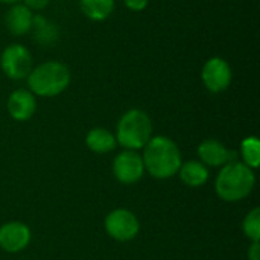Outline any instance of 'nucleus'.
<instances>
[{
    "instance_id": "15",
    "label": "nucleus",
    "mask_w": 260,
    "mask_h": 260,
    "mask_svg": "<svg viewBox=\"0 0 260 260\" xmlns=\"http://www.w3.org/2000/svg\"><path fill=\"white\" fill-rule=\"evenodd\" d=\"M34 32V38L38 44L43 46H52L58 41L59 38V29L58 26L47 20L43 15H34V21H32V29Z\"/></svg>"
},
{
    "instance_id": "12",
    "label": "nucleus",
    "mask_w": 260,
    "mask_h": 260,
    "mask_svg": "<svg viewBox=\"0 0 260 260\" xmlns=\"http://www.w3.org/2000/svg\"><path fill=\"white\" fill-rule=\"evenodd\" d=\"M34 14L23 3H15L5 15V24L12 35H24L32 29Z\"/></svg>"
},
{
    "instance_id": "5",
    "label": "nucleus",
    "mask_w": 260,
    "mask_h": 260,
    "mask_svg": "<svg viewBox=\"0 0 260 260\" xmlns=\"http://www.w3.org/2000/svg\"><path fill=\"white\" fill-rule=\"evenodd\" d=\"M0 67L9 79H24L32 70V55L23 44H9L2 52Z\"/></svg>"
},
{
    "instance_id": "2",
    "label": "nucleus",
    "mask_w": 260,
    "mask_h": 260,
    "mask_svg": "<svg viewBox=\"0 0 260 260\" xmlns=\"http://www.w3.org/2000/svg\"><path fill=\"white\" fill-rule=\"evenodd\" d=\"M254 184V171L242 161L233 160L221 168L215 181V189L221 200L227 203H236L247 198L253 192Z\"/></svg>"
},
{
    "instance_id": "13",
    "label": "nucleus",
    "mask_w": 260,
    "mask_h": 260,
    "mask_svg": "<svg viewBox=\"0 0 260 260\" xmlns=\"http://www.w3.org/2000/svg\"><path fill=\"white\" fill-rule=\"evenodd\" d=\"M181 181L189 187H201L209 180V169L206 165H203L198 160H189L183 161L178 172Z\"/></svg>"
},
{
    "instance_id": "19",
    "label": "nucleus",
    "mask_w": 260,
    "mask_h": 260,
    "mask_svg": "<svg viewBox=\"0 0 260 260\" xmlns=\"http://www.w3.org/2000/svg\"><path fill=\"white\" fill-rule=\"evenodd\" d=\"M123 3H125V6H126L129 11L140 12V11H143V9L148 6L149 0H123Z\"/></svg>"
},
{
    "instance_id": "8",
    "label": "nucleus",
    "mask_w": 260,
    "mask_h": 260,
    "mask_svg": "<svg viewBox=\"0 0 260 260\" xmlns=\"http://www.w3.org/2000/svg\"><path fill=\"white\" fill-rule=\"evenodd\" d=\"M113 174L122 184H134L142 180L145 174V165L142 155L137 151L125 149L119 152L113 160Z\"/></svg>"
},
{
    "instance_id": "7",
    "label": "nucleus",
    "mask_w": 260,
    "mask_h": 260,
    "mask_svg": "<svg viewBox=\"0 0 260 260\" xmlns=\"http://www.w3.org/2000/svg\"><path fill=\"white\" fill-rule=\"evenodd\" d=\"M201 79L210 93H221L227 90L232 84L233 79L232 67L224 58L213 56L207 59L206 64L203 66Z\"/></svg>"
},
{
    "instance_id": "21",
    "label": "nucleus",
    "mask_w": 260,
    "mask_h": 260,
    "mask_svg": "<svg viewBox=\"0 0 260 260\" xmlns=\"http://www.w3.org/2000/svg\"><path fill=\"white\" fill-rule=\"evenodd\" d=\"M248 260H260V242H251L248 248Z\"/></svg>"
},
{
    "instance_id": "9",
    "label": "nucleus",
    "mask_w": 260,
    "mask_h": 260,
    "mask_svg": "<svg viewBox=\"0 0 260 260\" xmlns=\"http://www.w3.org/2000/svg\"><path fill=\"white\" fill-rule=\"evenodd\" d=\"M30 242V230L20 221H11L0 227V248L6 253H20Z\"/></svg>"
},
{
    "instance_id": "6",
    "label": "nucleus",
    "mask_w": 260,
    "mask_h": 260,
    "mask_svg": "<svg viewBox=\"0 0 260 260\" xmlns=\"http://www.w3.org/2000/svg\"><path fill=\"white\" fill-rule=\"evenodd\" d=\"M105 230L114 241L128 242L139 235L140 222L128 209H114L105 218Z\"/></svg>"
},
{
    "instance_id": "20",
    "label": "nucleus",
    "mask_w": 260,
    "mask_h": 260,
    "mask_svg": "<svg viewBox=\"0 0 260 260\" xmlns=\"http://www.w3.org/2000/svg\"><path fill=\"white\" fill-rule=\"evenodd\" d=\"M21 2L30 11H43L49 5V0H21Z\"/></svg>"
},
{
    "instance_id": "3",
    "label": "nucleus",
    "mask_w": 260,
    "mask_h": 260,
    "mask_svg": "<svg viewBox=\"0 0 260 260\" xmlns=\"http://www.w3.org/2000/svg\"><path fill=\"white\" fill-rule=\"evenodd\" d=\"M70 84V70L59 61H47L27 75L29 91L34 96L53 98L61 94Z\"/></svg>"
},
{
    "instance_id": "16",
    "label": "nucleus",
    "mask_w": 260,
    "mask_h": 260,
    "mask_svg": "<svg viewBox=\"0 0 260 260\" xmlns=\"http://www.w3.org/2000/svg\"><path fill=\"white\" fill-rule=\"evenodd\" d=\"M114 0H79L82 14L91 21H104L114 11Z\"/></svg>"
},
{
    "instance_id": "4",
    "label": "nucleus",
    "mask_w": 260,
    "mask_h": 260,
    "mask_svg": "<svg viewBox=\"0 0 260 260\" xmlns=\"http://www.w3.org/2000/svg\"><path fill=\"white\" fill-rule=\"evenodd\" d=\"M152 137V122L148 113L131 108L122 114L117 122L116 142L129 151H139L146 146Z\"/></svg>"
},
{
    "instance_id": "18",
    "label": "nucleus",
    "mask_w": 260,
    "mask_h": 260,
    "mask_svg": "<svg viewBox=\"0 0 260 260\" xmlns=\"http://www.w3.org/2000/svg\"><path fill=\"white\" fill-rule=\"evenodd\" d=\"M242 230L251 242H260V209L254 207L242 222Z\"/></svg>"
},
{
    "instance_id": "11",
    "label": "nucleus",
    "mask_w": 260,
    "mask_h": 260,
    "mask_svg": "<svg viewBox=\"0 0 260 260\" xmlns=\"http://www.w3.org/2000/svg\"><path fill=\"white\" fill-rule=\"evenodd\" d=\"M6 108H8L9 116L14 120L26 122L34 116V113L37 110V101H35V96L29 90L18 88L9 94Z\"/></svg>"
},
{
    "instance_id": "10",
    "label": "nucleus",
    "mask_w": 260,
    "mask_h": 260,
    "mask_svg": "<svg viewBox=\"0 0 260 260\" xmlns=\"http://www.w3.org/2000/svg\"><path fill=\"white\" fill-rule=\"evenodd\" d=\"M198 157L203 165L212 168H222L224 165L236 160V154L216 139L201 142L198 146Z\"/></svg>"
},
{
    "instance_id": "22",
    "label": "nucleus",
    "mask_w": 260,
    "mask_h": 260,
    "mask_svg": "<svg viewBox=\"0 0 260 260\" xmlns=\"http://www.w3.org/2000/svg\"><path fill=\"white\" fill-rule=\"evenodd\" d=\"M2 3H8V5H15V3H18L20 0H0Z\"/></svg>"
},
{
    "instance_id": "14",
    "label": "nucleus",
    "mask_w": 260,
    "mask_h": 260,
    "mask_svg": "<svg viewBox=\"0 0 260 260\" xmlns=\"http://www.w3.org/2000/svg\"><path fill=\"white\" fill-rule=\"evenodd\" d=\"M85 145L96 154H108L117 146L116 136L107 128H93L85 136Z\"/></svg>"
},
{
    "instance_id": "17",
    "label": "nucleus",
    "mask_w": 260,
    "mask_h": 260,
    "mask_svg": "<svg viewBox=\"0 0 260 260\" xmlns=\"http://www.w3.org/2000/svg\"><path fill=\"white\" fill-rule=\"evenodd\" d=\"M241 155L244 158V165H247L250 169L259 168L260 163V142L256 136L245 137L241 143Z\"/></svg>"
},
{
    "instance_id": "1",
    "label": "nucleus",
    "mask_w": 260,
    "mask_h": 260,
    "mask_svg": "<svg viewBox=\"0 0 260 260\" xmlns=\"http://www.w3.org/2000/svg\"><path fill=\"white\" fill-rule=\"evenodd\" d=\"M142 160L145 165V171H148L154 178L158 180L174 177L183 163L178 146L166 136L151 137V140L143 148Z\"/></svg>"
}]
</instances>
